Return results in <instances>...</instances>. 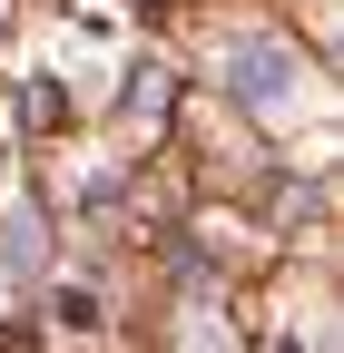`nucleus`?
Instances as JSON below:
<instances>
[{
  "label": "nucleus",
  "mask_w": 344,
  "mask_h": 353,
  "mask_svg": "<svg viewBox=\"0 0 344 353\" xmlns=\"http://www.w3.org/2000/svg\"><path fill=\"white\" fill-rule=\"evenodd\" d=\"M236 99L276 108V99H285V59H276V50H236Z\"/></svg>",
  "instance_id": "f257e3e1"
},
{
  "label": "nucleus",
  "mask_w": 344,
  "mask_h": 353,
  "mask_svg": "<svg viewBox=\"0 0 344 353\" xmlns=\"http://www.w3.org/2000/svg\"><path fill=\"white\" fill-rule=\"evenodd\" d=\"M0 265H39V226H30V216H10V245H0Z\"/></svg>",
  "instance_id": "f03ea898"
}]
</instances>
